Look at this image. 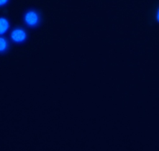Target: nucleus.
<instances>
[{
    "instance_id": "1",
    "label": "nucleus",
    "mask_w": 159,
    "mask_h": 151,
    "mask_svg": "<svg viewBox=\"0 0 159 151\" xmlns=\"http://www.w3.org/2000/svg\"><path fill=\"white\" fill-rule=\"evenodd\" d=\"M24 21L29 27H35L39 22V16L34 11H29L24 16Z\"/></svg>"
},
{
    "instance_id": "2",
    "label": "nucleus",
    "mask_w": 159,
    "mask_h": 151,
    "mask_svg": "<svg viewBox=\"0 0 159 151\" xmlns=\"http://www.w3.org/2000/svg\"><path fill=\"white\" fill-rule=\"evenodd\" d=\"M11 38L12 40L16 43H21L26 39L27 34L24 29L17 28L12 31Z\"/></svg>"
},
{
    "instance_id": "3",
    "label": "nucleus",
    "mask_w": 159,
    "mask_h": 151,
    "mask_svg": "<svg viewBox=\"0 0 159 151\" xmlns=\"http://www.w3.org/2000/svg\"><path fill=\"white\" fill-rule=\"evenodd\" d=\"M9 25V22L6 18H0V35L4 34L7 30Z\"/></svg>"
},
{
    "instance_id": "4",
    "label": "nucleus",
    "mask_w": 159,
    "mask_h": 151,
    "mask_svg": "<svg viewBox=\"0 0 159 151\" xmlns=\"http://www.w3.org/2000/svg\"><path fill=\"white\" fill-rule=\"evenodd\" d=\"M8 47L7 41L3 37H0V53L5 52Z\"/></svg>"
},
{
    "instance_id": "5",
    "label": "nucleus",
    "mask_w": 159,
    "mask_h": 151,
    "mask_svg": "<svg viewBox=\"0 0 159 151\" xmlns=\"http://www.w3.org/2000/svg\"><path fill=\"white\" fill-rule=\"evenodd\" d=\"M8 0H0V6L4 5L5 4L7 3Z\"/></svg>"
},
{
    "instance_id": "6",
    "label": "nucleus",
    "mask_w": 159,
    "mask_h": 151,
    "mask_svg": "<svg viewBox=\"0 0 159 151\" xmlns=\"http://www.w3.org/2000/svg\"><path fill=\"white\" fill-rule=\"evenodd\" d=\"M157 20L158 22H159V9H158L157 11Z\"/></svg>"
}]
</instances>
